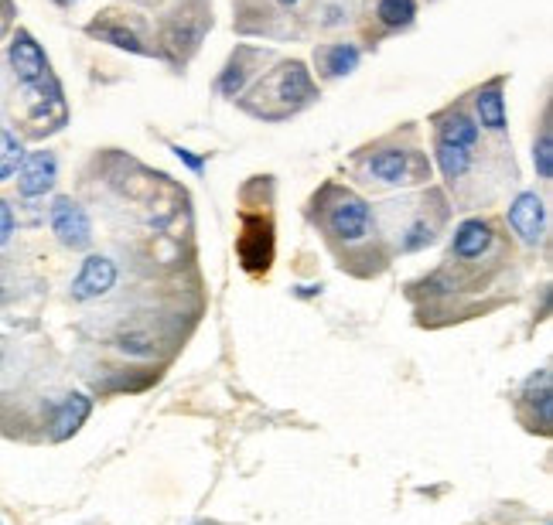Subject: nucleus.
<instances>
[{"label": "nucleus", "instance_id": "obj_1", "mask_svg": "<svg viewBox=\"0 0 553 525\" xmlns=\"http://www.w3.org/2000/svg\"><path fill=\"white\" fill-rule=\"evenodd\" d=\"M332 202L325 205V229L342 243H362L373 229V208L356 191L328 188Z\"/></svg>", "mask_w": 553, "mask_h": 525}, {"label": "nucleus", "instance_id": "obj_2", "mask_svg": "<svg viewBox=\"0 0 553 525\" xmlns=\"http://www.w3.org/2000/svg\"><path fill=\"white\" fill-rule=\"evenodd\" d=\"M263 96H274V103H284L287 110H297V106H308L318 96V89L311 82V72L304 69V62H284L267 82H260L253 89L250 99H263Z\"/></svg>", "mask_w": 553, "mask_h": 525}, {"label": "nucleus", "instance_id": "obj_3", "mask_svg": "<svg viewBox=\"0 0 553 525\" xmlns=\"http://www.w3.org/2000/svg\"><path fill=\"white\" fill-rule=\"evenodd\" d=\"M48 222H52V232L65 249H89V243H93V222H89L86 208L72 202L69 195L55 198Z\"/></svg>", "mask_w": 553, "mask_h": 525}, {"label": "nucleus", "instance_id": "obj_4", "mask_svg": "<svg viewBox=\"0 0 553 525\" xmlns=\"http://www.w3.org/2000/svg\"><path fill=\"white\" fill-rule=\"evenodd\" d=\"M7 58H11V69H14V75H18V82L24 89H35V86H41V82L52 79L48 58H45V52H41V45L31 31H18V35L11 38V52H7Z\"/></svg>", "mask_w": 553, "mask_h": 525}, {"label": "nucleus", "instance_id": "obj_5", "mask_svg": "<svg viewBox=\"0 0 553 525\" xmlns=\"http://www.w3.org/2000/svg\"><path fill=\"white\" fill-rule=\"evenodd\" d=\"M59 181V157L52 150H31L24 154L18 168V195L21 198H45Z\"/></svg>", "mask_w": 553, "mask_h": 525}, {"label": "nucleus", "instance_id": "obj_6", "mask_svg": "<svg viewBox=\"0 0 553 525\" xmlns=\"http://www.w3.org/2000/svg\"><path fill=\"white\" fill-rule=\"evenodd\" d=\"M113 283H117V263L110 256H86L76 280H72V300H79V304L99 300L103 294H110Z\"/></svg>", "mask_w": 553, "mask_h": 525}, {"label": "nucleus", "instance_id": "obj_7", "mask_svg": "<svg viewBox=\"0 0 553 525\" xmlns=\"http://www.w3.org/2000/svg\"><path fill=\"white\" fill-rule=\"evenodd\" d=\"M509 225L526 246H536L543 239V225H547V208L536 191H523L516 202L509 205Z\"/></svg>", "mask_w": 553, "mask_h": 525}, {"label": "nucleus", "instance_id": "obj_8", "mask_svg": "<svg viewBox=\"0 0 553 525\" xmlns=\"http://www.w3.org/2000/svg\"><path fill=\"white\" fill-rule=\"evenodd\" d=\"M89 413H93V399L82 396V393H69L59 406H55L52 423H48V437H52L55 444L76 437V433L82 430V423L89 420Z\"/></svg>", "mask_w": 553, "mask_h": 525}, {"label": "nucleus", "instance_id": "obj_9", "mask_svg": "<svg viewBox=\"0 0 553 525\" xmlns=\"http://www.w3.org/2000/svg\"><path fill=\"white\" fill-rule=\"evenodd\" d=\"M495 243V232L489 222L482 219H465L451 236V256L458 260H478L482 253H489Z\"/></svg>", "mask_w": 553, "mask_h": 525}, {"label": "nucleus", "instance_id": "obj_10", "mask_svg": "<svg viewBox=\"0 0 553 525\" xmlns=\"http://www.w3.org/2000/svg\"><path fill=\"white\" fill-rule=\"evenodd\" d=\"M550 372L540 369L530 382L523 386V406L533 410V430L540 427L543 433H550V420H553V403H550Z\"/></svg>", "mask_w": 553, "mask_h": 525}, {"label": "nucleus", "instance_id": "obj_11", "mask_svg": "<svg viewBox=\"0 0 553 525\" xmlns=\"http://www.w3.org/2000/svg\"><path fill=\"white\" fill-rule=\"evenodd\" d=\"M410 164H414V157L407 150H379V154L369 157V174L383 185H407Z\"/></svg>", "mask_w": 553, "mask_h": 525}, {"label": "nucleus", "instance_id": "obj_12", "mask_svg": "<svg viewBox=\"0 0 553 525\" xmlns=\"http://www.w3.org/2000/svg\"><path fill=\"white\" fill-rule=\"evenodd\" d=\"M475 113H478V123H482L485 130H492V133L506 130V99H502V79H495L485 89H478Z\"/></svg>", "mask_w": 553, "mask_h": 525}, {"label": "nucleus", "instance_id": "obj_13", "mask_svg": "<svg viewBox=\"0 0 553 525\" xmlns=\"http://www.w3.org/2000/svg\"><path fill=\"white\" fill-rule=\"evenodd\" d=\"M437 140L465 147V150H475L478 147V123L468 113L451 110V113H444L441 120H437Z\"/></svg>", "mask_w": 553, "mask_h": 525}, {"label": "nucleus", "instance_id": "obj_14", "mask_svg": "<svg viewBox=\"0 0 553 525\" xmlns=\"http://www.w3.org/2000/svg\"><path fill=\"white\" fill-rule=\"evenodd\" d=\"M434 157H437V168H441V174H444V181H448V185L461 181L468 174V168H472V150L455 147V144H444V140H437Z\"/></svg>", "mask_w": 553, "mask_h": 525}, {"label": "nucleus", "instance_id": "obj_15", "mask_svg": "<svg viewBox=\"0 0 553 525\" xmlns=\"http://www.w3.org/2000/svg\"><path fill=\"white\" fill-rule=\"evenodd\" d=\"M359 58H362V52L356 45L338 41V45H328L325 55H321V72L332 75V79H338V75H349V72L359 69Z\"/></svg>", "mask_w": 553, "mask_h": 525}, {"label": "nucleus", "instance_id": "obj_16", "mask_svg": "<svg viewBox=\"0 0 553 525\" xmlns=\"http://www.w3.org/2000/svg\"><path fill=\"white\" fill-rule=\"evenodd\" d=\"M253 55H257L253 48H239V52L233 55V62L226 65V72H222V79H219V93H222V96L243 93L246 79L253 75V69H250V58H253Z\"/></svg>", "mask_w": 553, "mask_h": 525}, {"label": "nucleus", "instance_id": "obj_17", "mask_svg": "<svg viewBox=\"0 0 553 525\" xmlns=\"http://www.w3.org/2000/svg\"><path fill=\"white\" fill-rule=\"evenodd\" d=\"M376 18L383 28L400 31L417 18V0H379L376 4Z\"/></svg>", "mask_w": 553, "mask_h": 525}, {"label": "nucleus", "instance_id": "obj_18", "mask_svg": "<svg viewBox=\"0 0 553 525\" xmlns=\"http://www.w3.org/2000/svg\"><path fill=\"white\" fill-rule=\"evenodd\" d=\"M24 154H28V150H24L21 137H14L11 130H0V181L18 174Z\"/></svg>", "mask_w": 553, "mask_h": 525}, {"label": "nucleus", "instance_id": "obj_19", "mask_svg": "<svg viewBox=\"0 0 553 525\" xmlns=\"http://www.w3.org/2000/svg\"><path fill=\"white\" fill-rule=\"evenodd\" d=\"M533 168L543 181L553 178V130L550 127H543L540 140L533 144Z\"/></svg>", "mask_w": 553, "mask_h": 525}, {"label": "nucleus", "instance_id": "obj_20", "mask_svg": "<svg viewBox=\"0 0 553 525\" xmlns=\"http://www.w3.org/2000/svg\"><path fill=\"white\" fill-rule=\"evenodd\" d=\"M117 348L123 355H134V358H151L154 355V338L144 335V331H123L117 338Z\"/></svg>", "mask_w": 553, "mask_h": 525}, {"label": "nucleus", "instance_id": "obj_21", "mask_svg": "<svg viewBox=\"0 0 553 525\" xmlns=\"http://www.w3.org/2000/svg\"><path fill=\"white\" fill-rule=\"evenodd\" d=\"M315 18L321 28H338L349 21V0H321L315 7Z\"/></svg>", "mask_w": 553, "mask_h": 525}, {"label": "nucleus", "instance_id": "obj_22", "mask_svg": "<svg viewBox=\"0 0 553 525\" xmlns=\"http://www.w3.org/2000/svg\"><path fill=\"white\" fill-rule=\"evenodd\" d=\"M96 38H103V41H110V45H117V48H127V52H137V55H144L147 48L140 45V41L130 35V31H123V28H89Z\"/></svg>", "mask_w": 553, "mask_h": 525}, {"label": "nucleus", "instance_id": "obj_23", "mask_svg": "<svg viewBox=\"0 0 553 525\" xmlns=\"http://www.w3.org/2000/svg\"><path fill=\"white\" fill-rule=\"evenodd\" d=\"M14 236V208L0 198V246H7Z\"/></svg>", "mask_w": 553, "mask_h": 525}, {"label": "nucleus", "instance_id": "obj_24", "mask_svg": "<svg viewBox=\"0 0 553 525\" xmlns=\"http://www.w3.org/2000/svg\"><path fill=\"white\" fill-rule=\"evenodd\" d=\"M11 18H14V4L11 0H0V38L7 35V28H11Z\"/></svg>", "mask_w": 553, "mask_h": 525}, {"label": "nucleus", "instance_id": "obj_25", "mask_svg": "<svg viewBox=\"0 0 553 525\" xmlns=\"http://www.w3.org/2000/svg\"><path fill=\"white\" fill-rule=\"evenodd\" d=\"M175 154H178L181 161H185V164H188V168H192V171H202V168H205V161H198V157L192 154V150H185V147H175Z\"/></svg>", "mask_w": 553, "mask_h": 525}, {"label": "nucleus", "instance_id": "obj_26", "mask_svg": "<svg viewBox=\"0 0 553 525\" xmlns=\"http://www.w3.org/2000/svg\"><path fill=\"white\" fill-rule=\"evenodd\" d=\"M321 294V287H297V297H315Z\"/></svg>", "mask_w": 553, "mask_h": 525}, {"label": "nucleus", "instance_id": "obj_27", "mask_svg": "<svg viewBox=\"0 0 553 525\" xmlns=\"http://www.w3.org/2000/svg\"><path fill=\"white\" fill-rule=\"evenodd\" d=\"M277 4H284V7H294V4H301V0H277Z\"/></svg>", "mask_w": 553, "mask_h": 525}, {"label": "nucleus", "instance_id": "obj_28", "mask_svg": "<svg viewBox=\"0 0 553 525\" xmlns=\"http://www.w3.org/2000/svg\"><path fill=\"white\" fill-rule=\"evenodd\" d=\"M0 300H4V283H0Z\"/></svg>", "mask_w": 553, "mask_h": 525}, {"label": "nucleus", "instance_id": "obj_29", "mask_svg": "<svg viewBox=\"0 0 553 525\" xmlns=\"http://www.w3.org/2000/svg\"><path fill=\"white\" fill-rule=\"evenodd\" d=\"M0 525H4V522H0Z\"/></svg>", "mask_w": 553, "mask_h": 525}]
</instances>
